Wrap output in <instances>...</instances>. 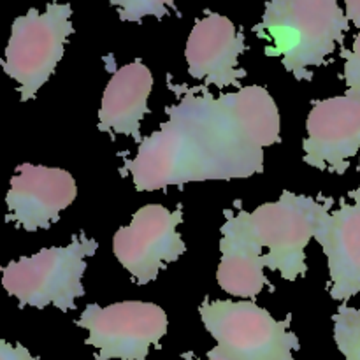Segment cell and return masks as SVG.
<instances>
[{"instance_id":"5bb4252c","label":"cell","mask_w":360,"mask_h":360,"mask_svg":"<svg viewBox=\"0 0 360 360\" xmlns=\"http://www.w3.org/2000/svg\"><path fill=\"white\" fill-rule=\"evenodd\" d=\"M153 88V76L141 60L120 67L105 84L98 109V130L129 136L143 143L141 122L146 116L148 97Z\"/></svg>"},{"instance_id":"277c9868","label":"cell","mask_w":360,"mask_h":360,"mask_svg":"<svg viewBox=\"0 0 360 360\" xmlns=\"http://www.w3.org/2000/svg\"><path fill=\"white\" fill-rule=\"evenodd\" d=\"M333 199L316 200L283 190L280 199L266 202L250 213L255 238L267 253L262 264L276 271L285 281H295L308 273L306 246L316 238L333 210Z\"/></svg>"},{"instance_id":"d6986e66","label":"cell","mask_w":360,"mask_h":360,"mask_svg":"<svg viewBox=\"0 0 360 360\" xmlns=\"http://www.w3.org/2000/svg\"><path fill=\"white\" fill-rule=\"evenodd\" d=\"M345 6H347V18L360 28V0H345Z\"/></svg>"},{"instance_id":"6da1fadb","label":"cell","mask_w":360,"mask_h":360,"mask_svg":"<svg viewBox=\"0 0 360 360\" xmlns=\"http://www.w3.org/2000/svg\"><path fill=\"white\" fill-rule=\"evenodd\" d=\"M171 88L183 97L123 165L136 190L232 181L264 171V150L281 141L280 111L266 88L252 84L217 97L204 88Z\"/></svg>"},{"instance_id":"5b68a950","label":"cell","mask_w":360,"mask_h":360,"mask_svg":"<svg viewBox=\"0 0 360 360\" xmlns=\"http://www.w3.org/2000/svg\"><path fill=\"white\" fill-rule=\"evenodd\" d=\"M204 327L217 350L231 360H295L301 348L290 330L292 315L273 319L253 301H206L199 306Z\"/></svg>"},{"instance_id":"30bf717a","label":"cell","mask_w":360,"mask_h":360,"mask_svg":"<svg viewBox=\"0 0 360 360\" xmlns=\"http://www.w3.org/2000/svg\"><path fill=\"white\" fill-rule=\"evenodd\" d=\"M77 197L76 179L58 167L18 165L7 192V220L23 231L49 229Z\"/></svg>"},{"instance_id":"ba28073f","label":"cell","mask_w":360,"mask_h":360,"mask_svg":"<svg viewBox=\"0 0 360 360\" xmlns=\"http://www.w3.org/2000/svg\"><path fill=\"white\" fill-rule=\"evenodd\" d=\"M181 221V206L169 210L162 204H146L134 213L129 225L116 231L112 253L137 285L157 280L167 264L176 262L186 252L178 232Z\"/></svg>"},{"instance_id":"2e32d148","label":"cell","mask_w":360,"mask_h":360,"mask_svg":"<svg viewBox=\"0 0 360 360\" xmlns=\"http://www.w3.org/2000/svg\"><path fill=\"white\" fill-rule=\"evenodd\" d=\"M176 0H111L122 21H141L146 16L164 18Z\"/></svg>"},{"instance_id":"4fadbf2b","label":"cell","mask_w":360,"mask_h":360,"mask_svg":"<svg viewBox=\"0 0 360 360\" xmlns=\"http://www.w3.org/2000/svg\"><path fill=\"white\" fill-rule=\"evenodd\" d=\"M315 239L327 257L330 299L347 302L360 294V186L352 202L330 211Z\"/></svg>"},{"instance_id":"8992f818","label":"cell","mask_w":360,"mask_h":360,"mask_svg":"<svg viewBox=\"0 0 360 360\" xmlns=\"http://www.w3.org/2000/svg\"><path fill=\"white\" fill-rule=\"evenodd\" d=\"M72 32L69 4H48L44 11L32 7L14 20L2 65L7 76L18 83L21 101L35 98L48 83Z\"/></svg>"},{"instance_id":"ac0fdd59","label":"cell","mask_w":360,"mask_h":360,"mask_svg":"<svg viewBox=\"0 0 360 360\" xmlns=\"http://www.w3.org/2000/svg\"><path fill=\"white\" fill-rule=\"evenodd\" d=\"M0 360H35L30 352L23 345H9L7 341H0Z\"/></svg>"},{"instance_id":"ffe728a7","label":"cell","mask_w":360,"mask_h":360,"mask_svg":"<svg viewBox=\"0 0 360 360\" xmlns=\"http://www.w3.org/2000/svg\"><path fill=\"white\" fill-rule=\"evenodd\" d=\"M179 360H200V359L193 357V354H185ZM206 360H231V359H227L225 355H221L220 352L217 350V348H213L211 352H207V359Z\"/></svg>"},{"instance_id":"3957f363","label":"cell","mask_w":360,"mask_h":360,"mask_svg":"<svg viewBox=\"0 0 360 360\" xmlns=\"http://www.w3.org/2000/svg\"><path fill=\"white\" fill-rule=\"evenodd\" d=\"M97 248L95 239L76 234L67 246L41 250L4 267L2 287L18 299L20 309L55 306L60 311H70L76 308V299L84 295L86 259L94 257Z\"/></svg>"},{"instance_id":"9c48e42d","label":"cell","mask_w":360,"mask_h":360,"mask_svg":"<svg viewBox=\"0 0 360 360\" xmlns=\"http://www.w3.org/2000/svg\"><path fill=\"white\" fill-rule=\"evenodd\" d=\"M304 164L345 174L360 150V98L350 95L316 101L306 118Z\"/></svg>"},{"instance_id":"9a60e30c","label":"cell","mask_w":360,"mask_h":360,"mask_svg":"<svg viewBox=\"0 0 360 360\" xmlns=\"http://www.w3.org/2000/svg\"><path fill=\"white\" fill-rule=\"evenodd\" d=\"M333 322L334 341L345 360H360V308L343 304Z\"/></svg>"},{"instance_id":"7c38bea8","label":"cell","mask_w":360,"mask_h":360,"mask_svg":"<svg viewBox=\"0 0 360 360\" xmlns=\"http://www.w3.org/2000/svg\"><path fill=\"white\" fill-rule=\"evenodd\" d=\"M225 217L227 220L220 229L221 260L217 269L218 287L232 297L252 301L269 285L264 273V248L255 238L248 211L239 210L238 213H232L229 210L225 211Z\"/></svg>"},{"instance_id":"8fae6325","label":"cell","mask_w":360,"mask_h":360,"mask_svg":"<svg viewBox=\"0 0 360 360\" xmlns=\"http://www.w3.org/2000/svg\"><path fill=\"white\" fill-rule=\"evenodd\" d=\"M245 35L229 18L210 13L195 21L185 48L188 74L206 86H239L246 70L239 67Z\"/></svg>"},{"instance_id":"52a82bcc","label":"cell","mask_w":360,"mask_h":360,"mask_svg":"<svg viewBox=\"0 0 360 360\" xmlns=\"http://www.w3.org/2000/svg\"><path fill=\"white\" fill-rule=\"evenodd\" d=\"M77 326L88 330L86 345L97 360H146L167 334V313L155 302L122 301L105 308L88 304Z\"/></svg>"},{"instance_id":"7a4b0ae2","label":"cell","mask_w":360,"mask_h":360,"mask_svg":"<svg viewBox=\"0 0 360 360\" xmlns=\"http://www.w3.org/2000/svg\"><path fill=\"white\" fill-rule=\"evenodd\" d=\"M350 27L340 0H267L257 35L267 41L264 53L281 58L297 81H309Z\"/></svg>"},{"instance_id":"e0dca14e","label":"cell","mask_w":360,"mask_h":360,"mask_svg":"<svg viewBox=\"0 0 360 360\" xmlns=\"http://www.w3.org/2000/svg\"><path fill=\"white\" fill-rule=\"evenodd\" d=\"M343 79L347 84V95L360 98V32L355 35L352 49H343Z\"/></svg>"}]
</instances>
